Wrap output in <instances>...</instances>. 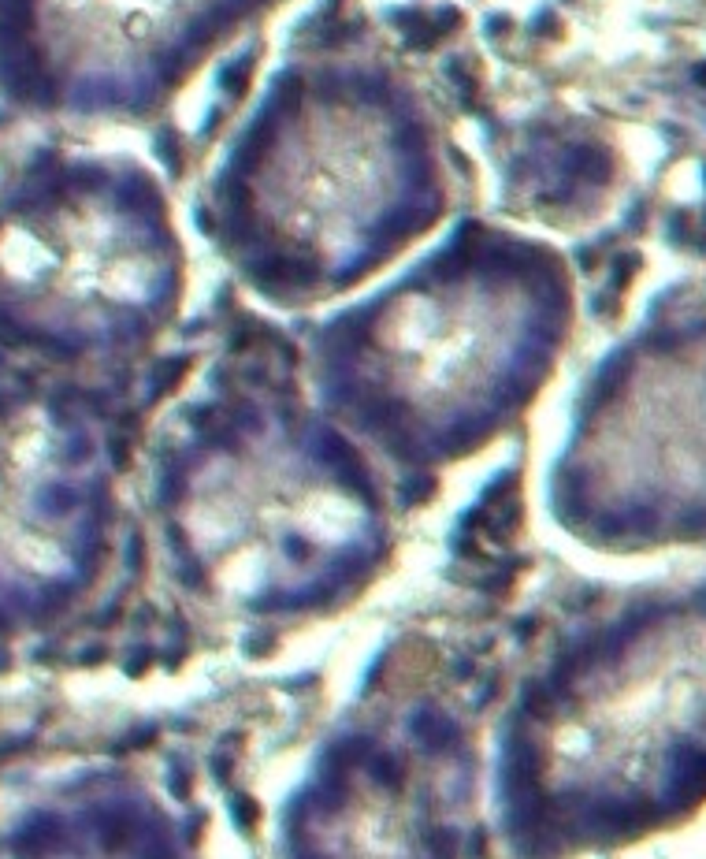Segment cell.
I'll return each instance as SVG.
<instances>
[{
  "label": "cell",
  "mask_w": 706,
  "mask_h": 859,
  "mask_svg": "<svg viewBox=\"0 0 706 859\" xmlns=\"http://www.w3.org/2000/svg\"><path fill=\"white\" fill-rule=\"evenodd\" d=\"M164 584L245 629H305L368 595L398 554L394 484L297 380L208 372L164 413L146 458Z\"/></svg>",
  "instance_id": "cell-1"
},
{
  "label": "cell",
  "mask_w": 706,
  "mask_h": 859,
  "mask_svg": "<svg viewBox=\"0 0 706 859\" xmlns=\"http://www.w3.org/2000/svg\"><path fill=\"white\" fill-rule=\"evenodd\" d=\"M457 175L421 82L376 49H302L260 78L201 172L190 227L271 312L331 309L454 216Z\"/></svg>",
  "instance_id": "cell-2"
},
{
  "label": "cell",
  "mask_w": 706,
  "mask_h": 859,
  "mask_svg": "<svg viewBox=\"0 0 706 859\" xmlns=\"http://www.w3.org/2000/svg\"><path fill=\"white\" fill-rule=\"evenodd\" d=\"M572 317V268L554 242L457 212L387 276L320 312L297 376L390 484H421L525 421Z\"/></svg>",
  "instance_id": "cell-3"
},
{
  "label": "cell",
  "mask_w": 706,
  "mask_h": 859,
  "mask_svg": "<svg viewBox=\"0 0 706 859\" xmlns=\"http://www.w3.org/2000/svg\"><path fill=\"white\" fill-rule=\"evenodd\" d=\"M706 800V592L572 625L509 688L487 826L509 859L636 841Z\"/></svg>",
  "instance_id": "cell-4"
},
{
  "label": "cell",
  "mask_w": 706,
  "mask_h": 859,
  "mask_svg": "<svg viewBox=\"0 0 706 859\" xmlns=\"http://www.w3.org/2000/svg\"><path fill=\"white\" fill-rule=\"evenodd\" d=\"M190 242L160 167L41 146L0 179V350L49 369L134 361L179 324Z\"/></svg>",
  "instance_id": "cell-5"
},
{
  "label": "cell",
  "mask_w": 706,
  "mask_h": 859,
  "mask_svg": "<svg viewBox=\"0 0 706 859\" xmlns=\"http://www.w3.org/2000/svg\"><path fill=\"white\" fill-rule=\"evenodd\" d=\"M487 748L431 685L364 692L279 800L271 859H473Z\"/></svg>",
  "instance_id": "cell-6"
},
{
  "label": "cell",
  "mask_w": 706,
  "mask_h": 859,
  "mask_svg": "<svg viewBox=\"0 0 706 859\" xmlns=\"http://www.w3.org/2000/svg\"><path fill=\"white\" fill-rule=\"evenodd\" d=\"M290 0H0V104L26 120L130 127Z\"/></svg>",
  "instance_id": "cell-7"
},
{
  "label": "cell",
  "mask_w": 706,
  "mask_h": 859,
  "mask_svg": "<svg viewBox=\"0 0 706 859\" xmlns=\"http://www.w3.org/2000/svg\"><path fill=\"white\" fill-rule=\"evenodd\" d=\"M120 525L101 416L60 390H0V644L71 621L108 580Z\"/></svg>",
  "instance_id": "cell-8"
},
{
  "label": "cell",
  "mask_w": 706,
  "mask_h": 859,
  "mask_svg": "<svg viewBox=\"0 0 706 859\" xmlns=\"http://www.w3.org/2000/svg\"><path fill=\"white\" fill-rule=\"evenodd\" d=\"M0 859H201V841L153 781L89 770L11 807L0 818Z\"/></svg>",
  "instance_id": "cell-9"
}]
</instances>
